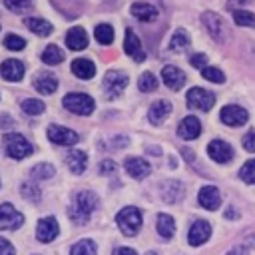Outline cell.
I'll list each match as a JSON object with an SVG mask.
<instances>
[{"label":"cell","mask_w":255,"mask_h":255,"mask_svg":"<svg viewBox=\"0 0 255 255\" xmlns=\"http://www.w3.org/2000/svg\"><path fill=\"white\" fill-rule=\"evenodd\" d=\"M22 197L24 199H28V201H34V203H38L40 201V189L34 185V183H24L22 185Z\"/></svg>","instance_id":"obj_41"},{"label":"cell","mask_w":255,"mask_h":255,"mask_svg":"<svg viewBox=\"0 0 255 255\" xmlns=\"http://www.w3.org/2000/svg\"><path fill=\"white\" fill-rule=\"evenodd\" d=\"M94 36H96V40H98L100 44L108 46V44L114 42V28H112L110 24H98L96 30H94Z\"/></svg>","instance_id":"obj_32"},{"label":"cell","mask_w":255,"mask_h":255,"mask_svg":"<svg viewBox=\"0 0 255 255\" xmlns=\"http://www.w3.org/2000/svg\"><path fill=\"white\" fill-rule=\"evenodd\" d=\"M199 133H201V124L195 116L183 118L177 126V135L183 139H195V137H199Z\"/></svg>","instance_id":"obj_18"},{"label":"cell","mask_w":255,"mask_h":255,"mask_svg":"<svg viewBox=\"0 0 255 255\" xmlns=\"http://www.w3.org/2000/svg\"><path fill=\"white\" fill-rule=\"evenodd\" d=\"M239 177H241V181L255 185V159H249V161H245V163L241 165Z\"/></svg>","instance_id":"obj_39"},{"label":"cell","mask_w":255,"mask_h":255,"mask_svg":"<svg viewBox=\"0 0 255 255\" xmlns=\"http://www.w3.org/2000/svg\"><path fill=\"white\" fill-rule=\"evenodd\" d=\"M219 120H221L225 126H229V128H239V126L247 124L249 114H247L245 108H241V106H237V104H227V106L221 108Z\"/></svg>","instance_id":"obj_7"},{"label":"cell","mask_w":255,"mask_h":255,"mask_svg":"<svg viewBox=\"0 0 255 255\" xmlns=\"http://www.w3.org/2000/svg\"><path fill=\"white\" fill-rule=\"evenodd\" d=\"M201 24L205 26V30L209 32V36H211L215 42H225V40H227L229 28H227L225 20H223L219 14H215V12H211V10L203 12V14H201Z\"/></svg>","instance_id":"obj_4"},{"label":"cell","mask_w":255,"mask_h":255,"mask_svg":"<svg viewBox=\"0 0 255 255\" xmlns=\"http://www.w3.org/2000/svg\"><path fill=\"white\" fill-rule=\"evenodd\" d=\"M64 108L72 114H78V116H90L96 108V102L88 96V94H80V92H70L64 96Z\"/></svg>","instance_id":"obj_3"},{"label":"cell","mask_w":255,"mask_h":255,"mask_svg":"<svg viewBox=\"0 0 255 255\" xmlns=\"http://www.w3.org/2000/svg\"><path fill=\"white\" fill-rule=\"evenodd\" d=\"M60 233V227H58V221L54 217H44L40 219L38 223V229H36V237L42 241V243H48L52 239H56Z\"/></svg>","instance_id":"obj_17"},{"label":"cell","mask_w":255,"mask_h":255,"mask_svg":"<svg viewBox=\"0 0 255 255\" xmlns=\"http://www.w3.org/2000/svg\"><path fill=\"white\" fill-rule=\"evenodd\" d=\"M251 0H227V8L229 10H235L237 6H241V4H249Z\"/></svg>","instance_id":"obj_47"},{"label":"cell","mask_w":255,"mask_h":255,"mask_svg":"<svg viewBox=\"0 0 255 255\" xmlns=\"http://www.w3.org/2000/svg\"><path fill=\"white\" fill-rule=\"evenodd\" d=\"M207 153H209V157H211L213 161H217V163H227V161H231V157H233V147H231L227 141H223V139H213V141H209V145H207Z\"/></svg>","instance_id":"obj_12"},{"label":"cell","mask_w":255,"mask_h":255,"mask_svg":"<svg viewBox=\"0 0 255 255\" xmlns=\"http://www.w3.org/2000/svg\"><path fill=\"white\" fill-rule=\"evenodd\" d=\"M171 114V104L167 100H157L149 106V112H147V118L153 126H159L165 122V118Z\"/></svg>","instance_id":"obj_21"},{"label":"cell","mask_w":255,"mask_h":255,"mask_svg":"<svg viewBox=\"0 0 255 255\" xmlns=\"http://www.w3.org/2000/svg\"><path fill=\"white\" fill-rule=\"evenodd\" d=\"M137 88L141 90V92H153L155 88H157V78L151 74V72H143L141 76H139V80H137Z\"/></svg>","instance_id":"obj_37"},{"label":"cell","mask_w":255,"mask_h":255,"mask_svg":"<svg viewBox=\"0 0 255 255\" xmlns=\"http://www.w3.org/2000/svg\"><path fill=\"white\" fill-rule=\"evenodd\" d=\"M131 16L141 22H153L157 18V8L147 2H135L131 4Z\"/></svg>","instance_id":"obj_24"},{"label":"cell","mask_w":255,"mask_h":255,"mask_svg":"<svg viewBox=\"0 0 255 255\" xmlns=\"http://www.w3.org/2000/svg\"><path fill=\"white\" fill-rule=\"evenodd\" d=\"M124 167H126L128 175H131L133 179H143L151 171V165L143 157H128L124 161Z\"/></svg>","instance_id":"obj_19"},{"label":"cell","mask_w":255,"mask_h":255,"mask_svg":"<svg viewBox=\"0 0 255 255\" xmlns=\"http://www.w3.org/2000/svg\"><path fill=\"white\" fill-rule=\"evenodd\" d=\"M124 52L133 58L135 62H143L145 60V52L141 48V42L137 38V34L131 28H126V38H124Z\"/></svg>","instance_id":"obj_10"},{"label":"cell","mask_w":255,"mask_h":255,"mask_svg":"<svg viewBox=\"0 0 255 255\" xmlns=\"http://www.w3.org/2000/svg\"><path fill=\"white\" fill-rule=\"evenodd\" d=\"M24 223V215L16 211L10 203L0 205V229H18Z\"/></svg>","instance_id":"obj_11"},{"label":"cell","mask_w":255,"mask_h":255,"mask_svg":"<svg viewBox=\"0 0 255 255\" xmlns=\"http://www.w3.org/2000/svg\"><path fill=\"white\" fill-rule=\"evenodd\" d=\"M161 80H163V84H165L169 90L177 92V90H181L183 84H185V74H183L177 66H163V70H161Z\"/></svg>","instance_id":"obj_15"},{"label":"cell","mask_w":255,"mask_h":255,"mask_svg":"<svg viewBox=\"0 0 255 255\" xmlns=\"http://www.w3.org/2000/svg\"><path fill=\"white\" fill-rule=\"evenodd\" d=\"M211 235V225L205 221V219H197L191 227H189V233H187V239H189V245L197 247L201 243H205Z\"/></svg>","instance_id":"obj_14"},{"label":"cell","mask_w":255,"mask_h":255,"mask_svg":"<svg viewBox=\"0 0 255 255\" xmlns=\"http://www.w3.org/2000/svg\"><path fill=\"white\" fill-rule=\"evenodd\" d=\"M4 147L12 159H22L32 153V143L22 133H4Z\"/></svg>","instance_id":"obj_5"},{"label":"cell","mask_w":255,"mask_h":255,"mask_svg":"<svg viewBox=\"0 0 255 255\" xmlns=\"http://www.w3.org/2000/svg\"><path fill=\"white\" fill-rule=\"evenodd\" d=\"M4 46H6L8 50H12V52H18V50H24V46H26V40H24L22 36H16V34H8V36L4 38Z\"/></svg>","instance_id":"obj_40"},{"label":"cell","mask_w":255,"mask_h":255,"mask_svg":"<svg viewBox=\"0 0 255 255\" xmlns=\"http://www.w3.org/2000/svg\"><path fill=\"white\" fill-rule=\"evenodd\" d=\"M72 74L80 80H90L96 76V64L88 58H76L72 62Z\"/></svg>","instance_id":"obj_22"},{"label":"cell","mask_w":255,"mask_h":255,"mask_svg":"<svg viewBox=\"0 0 255 255\" xmlns=\"http://www.w3.org/2000/svg\"><path fill=\"white\" fill-rule=\"evenodd\" d=\"M145 255H157V253H153V251H149V253H145Z\"/></svg>","instance_id":"obj_49"},{"label":"cell","mask_w":255,"mask_h":255,"mask_svg":"<svg viewBox=\"0 0 255 255\" xmlns=\"http://www.w3.org/2000/svg\"><path fill=\"white\" fill-rule=\"evenodd\" d=\"M227 255H249V249H245V247H233Z\"/></svg>","instance_id":"obj_48"},{"label":"cell","mask_w":255,"mask_h":255,"mask_svg":"<svg viewBox=\"0 0 255 255\" xmlns=\"http://www.w3.org/2000/svg\"><path fill=\"white\" fill-rule=\"evenodd\" d=\"M197 201L201 207L209 209V211H215L219 205H221V193L215 185H205L199 189V195H197Z\"/></svg>","instance_id":"obj_13"},{"label":"cell","mask_w":255,"mask_h":255,"mask_svg":"<svg viewBox=\"0 0 255 255\" xmlns=\"http://www.w3.org/2000/svg\"><path fill=\"white\" fill-rule=\"evenodd\" d=\"M22 110H24L28 116H40V114L46 110V106H44V102H42V100L28 98V100H24V102H22Z\"/></svg>","instance_id":"obj_35"},{"label":"cell","mask_w":255,"mask_h":255,"mask_svg":"<svg viewBox=\"0 0 255 255\" xmlns=\"http://www.w3.org/2000/svg\"><path fill=\"white\" fill-rule=\"evenodd\" d=\"M96 207H98V197L92 191H78L74 195V201H72L68 213H70L72 221H76V223H88Z\"/></svg>","instance_id":"obj_1"},{"label":"cell","mask_w":255,"mask_h":255,"mask_svg":"<svg viewBox=\"0 0 255 255\" xmlns=\"http://www.w3.org/2000/svg\"><path fill=\"white\" fill-rule=\"evenodd\" d=\"M0 74L8 82H20L24 78V64L20 60H16V58L4 60L2 66H0Z\"/></svg>","instance_id":"obj_16"},{"label":"cell","mask_w":255,"mask_h":255,"mask_svg":"<svg viewBox=\"0 0 255 255\" xmlns=\"http://www.w3.org/2000/svg\"><path fill=\"white\" fill-rule=\"evenodd\" d=\"M114 255H137V253L133 249H129V247H118L114 251Z\"/></svg>","instance_id":"obj_46"},{"label":"cell","mask_w":255,"mask_h":255,"mask_svg":"<svg viewBox=\"0 0 255 255\" xmlns=\"http://www.w3.org/2000/svg\"><path fill=\"white\" fill-rule=\"evenodd\" d=\"M116 171V163L112 161V159H104L102 163H100V173L102 175H110V173H114Z\"/></svg>","instance_id":"obj_44"},{"label":"cell","mask_w":255,"mask_h":255,"mask_svg":"<svg viewBox=\"0 0 255 255\" xmlns=\"http://www.w3.org/2000/svg\"><path fill=\"white\" fill-rule=\"evenodd\" d=\"M30 175H32V179H50L54 175V165H50V163H38V165L32 167Z\"/></svg>","instance_id":"obj_38"},{"label":"cell","mask_w":255,"mask_h":255,"mask_svg":"<svg viewBox=\"0 0 255 255\" xmlns=\"http://www.w3.org/2000/svg\"><path fill=\"white\" fill-rule=\"evenodd\" d=\"M215 104V96L203 88H191L187 92V106L191 110H199V112H209Z\"/></svg>","instance_id":"obj_8"},{"label":"cell","mask_w":255,"mask_h":255,"mask_svg":"<svg viewBox=\"0 0 255 255\" xmlns=\"http://www.w3.org/2000/svg\"><path fill=\"white\" fill-rule=\"evenodd\" d=\"M241 143H243V149L245 151H255V129H249L245 135H243V139H241Z\"/></svg>","instance_id":"obj_42"},{"label":"cell","mask_w":255,"mask_h":255,"mask_svg":"<svg viewBox=\"0 0 255 255\" xmlns=\"http://www.w3.org/2000/svg\"><path fill=\"white\" fill-rule=\"evenodd\" d=\"M34 88H36L40 94L50 96V94H54V92L58 90V78H56L52 72H40V74H36V78H34Z\"/></svg>","instance_id":"obj_20"},{"label":"cell","mask_w":255,"mask_h":255,"mask_svg":"<svg viewBox=\"0 0 255 255\" xmlns=\"http://www.w3.org/2000/svg\"><path fill=\"white\" fill-rule=\"evenodd\" d=\"M42 62L48 64V66H56V64H60V62H64V52H62L56 44H50V46H46L44 52H42Z\"/></svg>","instance_id":"obj_30"},{"label":"cell","mask_w":255,"mask_h":255,"mask_svg":"<svg viewBox=\"0 0 255 255\" xmlns=\"http://www.w3.org/2000/svg\"><path fill=\"white\" fill-rule=\"evenodd\" d=\"M116 223L124 235L133 237V235H137V231L141 227V213L137 207H126L116 215Z\"/></svg>","instance_id":"obj_2"},{"label":"cell","mask_w":255,"mask_h":255,"mask_svg":"<svg viewBox=\"0 0 255 255\" xmlns=\"http://www.w3.org/2000/svg\"><path fill=\"white\" fill-rule=\"evenodd\" d=\"M70 255H96V243L92 239H82L76 245H72Z\"/></svg>","instance_id":"obj_34"},{"label":"cell","mask_w":255,"mask_h":255,"mask_svg":"<svg viewBox=\"0 0 255 255\" xmlns=\"http://www.w3.org/2000/svg\"><path fill=\"white\" fill-rule=\"evenodd\" d=\"M201 76H203L205 80L213 82V84H223V82H225V74H223L219 68H215V66H203V68H201Z\"/></svg>","instance_id":"obj_36"},{"label":"cell","mask_w":255,"mask_h":255,"mask_svg":"<svg viewBox=\"0 0 255 255\" xmlns=\"http://www.w3.org/2000/svg\"><path fill=\"white\" fill-rule=\"evenodd\" d=\"M66 163H68V167L72 169V173L80 175V173H84V169H86V165H88V155H86V151H82V149H72V151L66 155Z\"/></svg>","instance_id":"obj_25"},{"label":"cell","mask_w":255,"mask_h":255,"mask_svg":"<svg viewBox=\"0 0 255 255\" xmlns=\"http://www.w3.org/2000/svg\"><path fill=\"white\" fill-rule=\"evenodd\" d=\"M161 197H163L167 203L179 201V199L183 197V185H181L179 181H173V179L161 183Z\"/></svg>","instance_id":"obj_26"},{"label":"cell","mask_w":255,"mask_h":255,"mask_svg":"<svg viewBox=\"0 0 255 255\" xmlns=\"http://www.w3.org/2000/svg\"><path fill=\"white\" fill-rule=\"evenodd\" d=\"M4 6L14 14H26L34 8V0H4Z\"/></svg>","instance_id":"obj_33"},{"label":"cell","mask_w":255,"mask_h":255,"mask_svg":"<svg viewBox=\"0 0 255 255\" xmlns=\"http://www.w3.org/2000/svg\"><path fill=\"white\" fill-rule=\"evenodd\" d=\"M48 139L56 145H74V143H78L80 135L70 128L52 124V126H48Z\"/></svg>","instance_id":"obj_9"},{"label":"cell","mask_w":255,"mask_h":255,"mask_svg":"<svg viewBox=\"0 0 255 255\" xmlns=\"http://www.w3.org/2000/svg\"><path fill=\"white\" fill-rule=\"evenodd\" d=\"M189 44H191V38H189L187 30H183V28H177V30L173 32L171 40H169V50H173V52H179V50H185Z\"/></svg>","instance_id":"obj_29"},{"label":"cell","mask_w":255,"mask_h":255,"mask_svg":"<svg viewBox=\"0 0 255 255\" xmlns=\"http://www.w3.org/2000/svg\"><path fill=\"white\" fill-rule=\"evenodd\" d=\"M126 86H128V74L126 72H120V70L106 72V76H104V92H106V96L110 100L122 96Z\"/></svg>","instance_id":"obj_6"},{"label":"cell","mask_w":255,"mask_h":255,"mask_svg":"<svg viewBox=\"0 0 255 255\" xmlns=\"http://www.w3.org/2000/svg\"><path fill=\"white\" fill-rule=\"evenodd\" d=\"M0 255H16L12 243L6 241V239H2V237H0Z\"/></svg>","instance_id":"obj_45"},{"label":"cell","mask_w":255,"mask_h":255,"mask_svg":"<svg viewBox=\"0 0 255 255\" xmlns=\"http://www.w3.org/2000/svg\"><path fill=\"white\" fill-rule=\"evenodd\" d=\"M157 233L163 237V239H171L173 233H175V221L171 215L167 213H159L157 215Z\"/></svg>","instance_id":"obj_28"},{"label":"cell","mask_w":255,"mask_h":255,"mask_svg":"<svg viewBox=\"0 0 255 255\" xmlns=\"http://www.w3.org/2000/svg\"><path fill=\"white\" fill-rule=\"evenodd\" d=\"M66 46L70 50H84L88 46V34H86V30L80 28V26L70 28L68 34H66Z\"/></svg>","instance_id":"obj_23"},{"label":"cell","mask_w":255,"mask_h":255,"mask_svg":"<svg viewBox=\"0 0 255 255\" xmlns=\"http://www.w3.org/2000/svg\"><path fill=\"white\" fill-rule=\"evenodd\" d=\"M233 22L237 26H243V28H255V14L249 12V10L235 8L233 10Z\"/></svg>","instance_id":"obj_31"},{"label":"cell","mask_w":255,"mask_h":255,"mask_svg":"<svg viewBox=\"0 0 255 255\" xmlns=\"http://www.w3.org/2000/svg\"><path fill=\"white\" fill-rule=\"evenodd\" d=\"M24 24H26V28L28 30H32L36 36H48V34H52V30H54V26L48 22V20H44V18H26L24 20Z\"/></svg>","instance_id":"obj_27"},{"label":"cell","mask_w":255,"mask_h":255,"mask_svg":"<svg viewBox=\"0 0 255 255\" xmlns=\"http://www.w3.org/2000/svg\"><path fill=\"white\" fill-rule=\"evenodd\" d=\"M189 64H191L193 68H203V66H207V56H205V54H193V56L189 58Z\"/></svg>","instance_id":"obj_43"}]
</instances>
